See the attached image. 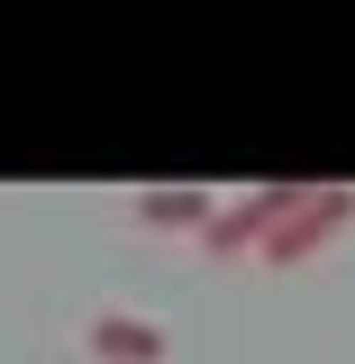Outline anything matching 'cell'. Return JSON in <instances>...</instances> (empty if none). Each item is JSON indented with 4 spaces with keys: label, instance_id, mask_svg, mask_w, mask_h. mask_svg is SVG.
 <instances>
[{
    "label": "cell",
    "instance_id": "1",
    "mask_svg": "<svg viewBox=\"0 0 355 364\" xmlns=\"http://www.w3.org/2000/svg\"><path fill=\"white\" fill-rule=\"evenodd\" d=\"M301 200H310V182H255V191H237V200H219V210H210L201 246H210V255H255V246H265V237L292 219Z\"/></svg>",
    "mask_w": 355,
    "mask_h": 364
},
{
    "label": "cell",
    "instance_id": "2",
    "mask_svg": "<svg viewBox=\"0 0 355 364\" xmlns=\"http://www.w3.org/2000/svg\"><path fill=\"white\" fill-rule=\"evenodd\" d=\"M346 219H355V191H346V182H310V200L273 228L255 255H265V264H310V255H319V246H328Z\"/></svg>",
    "mask_w": 355,
    "mask_h": 364
},
{
    "label": "cell",
    "instance_id": "3",
    "mask_svg": "<svg viewBox=\"0 0 355 364\" xmlns=\"http://www.w3.org/2000/svg\"><path fill=\"white\" fill-rule=\"evenodd\" d=\"M91 355L100 364H164V328L137 310H100L91 318Z\"/></svg>",
    "mask_w": 355,
    "mask_h": 364
},
{
    "label": "cell",
    "instance_id": "4",
    "mask_svg": "<svg viewBox=\"0 0 355 364\" xmlns=\"http://www.w3.org/2000/svg\"><path fill=\"white\" fill-rule=\"evenodd\" d=\"M210 210H219V200H210L201 182H155V191H137V219L146 228H210Z\"/></svg>",
    "mask_w": 355,
    "mask_h": 364
}]
</instances>
